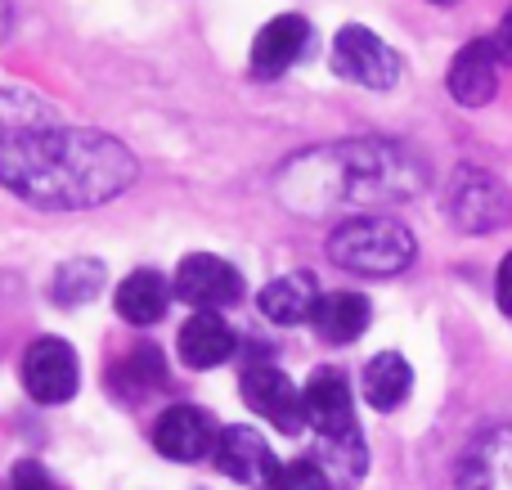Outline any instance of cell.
<instances>
[{
    "label": "cell",
    "instance_id": "1",
    "mask_svg": "<svg viewBox=\"0 0 512 490\" xmlns=\"http://www.w3.org/2000/svg\"><path fill=\"white\" fill-rule=\"evenodd\" d=\"M140 162L122 140L86 126L0 117V185L45 212L113 203L135 185Z\"/></svg>",
    "mask_w": 512,
    "mask_h": 490
},
{
    "label": "cell",
    "instance_id": "2",
    "mask_svg": "<svg viewBox=\"0 0 512 490\" xmlns=\"http://www.w3.org/2000/svg\"><path fill=\"white\" fill-rule=\"evenodd\" d=\"M279 198L301 216L324 212H378L409 203L427 189V162L396 140H342L306 149L279 167Z\"/></svg>",
    "mask_w": 512,
    "mask_h": 490
},
{
    "label": "cell",
    "instance_id": "3",
    "mask_svg": "<svg viewBox=\"0 0 512 490\" xmlns=\"http://www.w3.org/2000/svg\"><path fill=\"white\" fill-rule=\"evenodd\" d=\"M328 257L342 270H351V275L391 279L414 266L418 239L409 234V225L391 221V216H351V221L333 225V234H328Z\"/></svg>",
    "mask_w": 512,
    "mask_h": 490
},
{
    "label": "cell",
    "instance_id": "4",
    "mask_svg": "<svg viewBox=\"0 0 512 490\" xmlns=\"http://www.w3.org/2000/svg\"><path fill=\"white\" fill-rule=\"evenodd\" d=\"M445 216L463 234H495L512 221V189L486 167H459L445 185Z\"/></svg>",
    "mask_w": 512,
    "mask_h": 490
},
{
    "label": "cell",
    "instance_id": "5",
    "mask_svg": "<svg viewBox=\"0 0 512 490\" xmlns=\"http://www.w3.org/2000/svg\"><path fill=\"white\" fill-rule=\"evenodd\" d=\"M333 72L342 81H355L364 90H391L400 81V54L378 32L351 23L333 41Z\"/></svg>",
    "mask_w": 512,
    "mask_h": 490
},
{
    "label": "cell",
    "instance_id": "6",
    "mask_svg": "<svg viewBox=\"0 0 512 490\" xmlns=\"http://www.w3.org/2000/svg\"><path fill=\"white\" fill-rule=\"evenodd\" d=\"M171 297L185 302V306H194V311H221V306H234L243 297V275L225 257L189 252V257L176 266Z\"/></svg>",
    "mask_w": 512,
    "mask_h": 490
},
{
    "label": "cell",
    "instance_id": "7",
    "mask_svg": "<svg viewBox=\"0 0 512 490\" xmlns=\"http://www.w3.org/2000/svg\"><path fill=\"white\" fill-rule=\"evenodd\" d=\"M81 365L63 338H36L23 356V392L36 405H63L77 396Z\"/></svg>",
    "mask_w": 512,
    "mask_h": 490
},
{
    "label": "cell",
    "instance_id": "8",
    "mask_svg": "<svg viewBox=\"0 0 512 490\" xmlns=\"http://www.w3.org/2000/svg\"><path fill=\"white\" fill-rule=\"evenodd\" d=\"M212 464L221 468L230 482L252 486V490H274V477H279V459L265 446L261 432L252 428H221L212 441Z\"/></svg>",
    "mask_w": 512,
    "mask_h": 490
},
{
    "label": "cell",
    "instance_id": "9",
    "mask_svg": "<svg viewBox=\"0 0 512 490\" xmlns=\"http://www.w3.org/2000/svg\"><path fill=\"white\" fill-rule=\"evenodd\" d=\"M459 490H512V423L477 432L454 468Z\"/></svg>",
    "mask_w": 512,
    "mask_h": 490
},
{
    "label": "cell",
    "instance_id": "10",
    "mask_svg": "<svg viewBox=\"0 0 512 490\" xmlns=\"http://www.w3.org/2000/svg\"><path fill=\"white\" fill-rule=\"evenodd\" d=\"M239 387H243V401H248L265 423H274L279 432H301V423H306L301 392L292 387V378L283 374L279 365H265V360L261 365H248Z\"/></svg>",
    "mask_w": 512,
    "mask_h": 490
},
{
    "label": "cell",
    "instance_id": "11",
    "mask_svg": "<svg viewBox=\"0 0 512 490\" xmlns=\"http://www.w3.org/2000/svg\"><path fill=\"white\" fill-rule=\"evenodd\" d=\"M301 410H306V423L319 437H351V432H360L351 383L337 369H315L310 374L306 392H301Z\"/></svg>",
    "mask_w": 512,
    "mask_h": 490
},
{
    "label": "cell",
    "instance_id": "12",
    "mask_svg": "<svg viewBox=\"0 0 512 490\" xmlns=\"http://www.w3.org/2000/svg\"><path fill=\"white\" fill-rule=\"evenodd\" d=\"M212 441L216 428L198 405H167L153 423V450L176 464H198L203 455H212Z\"/></svg>",
    "mask_w": 512,
    "mask_h": 490
},
{
    "label": "cell",
    "instance_id": "13",
    "mask_svg": "<svg viewBox=\"0 0 512 490\" xmlns=\"http://www.w3.org/2000/svg\"><path fill=\"white\" fill-rule=\"evenodd\" d=\"M445 86H450V95L459 99L463 108H481L495 99L499 90V54H495V41H486V36H477V41H468L459 54H454L450 63V77H445Z\"/></svg>",
    "mask_w": 512,
    "mask_h": 490
},
{
    "label": "cell",
    "instance_id": "14",
    "mask_svg": "<svg viewBox=\"0 0 512 490\" xmlns=\"http://www.w3.org/2000/svg\"><path fill=\"white\" fill-rule=\"evenodd\" d=\"M306 45H310V23L301 14L270 18V23L256 32V41H252V72L256 77H265V81L283 77V72L306 54Z\"/></svg>",
    "mask_w": 512,
    "mask_h": 490
},
{
    "label": "cell",
    "instance_id": "15",
    "mask_svg": "<svg viewBox=\"0 0 512 490\" xmlns=\"http://www.w3.org/2000/svg\"><path fill=\"white\" fill-rule=\"evenodd\" d=\"M180 360L189 369H216L239 351V338L234 329L221 320V311H194L185 324H180Z\"/></svg>",
    "mask_w": 512,
    "mask_h": 490
},
{
    "label": "cell",
    "instance_id": "16",
    "mask_svg": "<svg viewBox=\"0 0 512 490\" xmlns=\"http://www.w3.org/2000/svg\"><path fill=\"white\" fill-rule=\"evenodd\" d=\"M319 284L310 270H292V275H279L270 279V284L261 288V297H256V306H261V315L270 324H306L315 320V306H319Z\"/></svg>",
    "mask_w": 512,
    "mask_h": 490
},
{
    "label": "cell",
    "instance_id": "17",
    "mask_svg": "<svg viewBox=\"0 0 512 490\" xmlns=\"http://www.w3.org/2000/svg\"><path fill=\"white\" fill-rule=\"evenodd\" d=\"M113 306H117V315H122L126 324H135V329H149V324H158L162 315H167L171 284L158 275V270H131V275L117 284Z\"/></svg>",
    "mask_w": 512,
    "mask_h": 490
},
{
    "label": "cell",
    "instance_id": "18",
    "mask_svg": "<svg viewBox=\"0 0 512 490\" xmlns=\"http://www.w3.org/2000/svg\"><path fill=\"white\" fill-rule=\"evenodd\" d=\"M409 387H414V369H409V360L400 351H382V356H373L364 365V401L373 410L387 414L396 405H405Z\"/></svg>",
    "mask_w": 512,
    "mask_h": 490
},
{
    "label": "cell",
    "instance_id": "19",
    "mask_svg": "<svg viewBox=\"0 0 512 490\" xmlns=\"http://www.w3.org/2000/svg\"><path fill=\"white\" fill-rule=\"evenodd\" d=\"M315 333L324 342H337V347H346V342H355L364 329H369V302H364L360 293H328L319 297L315 306Z\"/></svg>",
    "mask_w": 512,
    "mask_h": 490
},
{
    "label": "cell",
    "instance_id": "20",
    "mask_svg": "<svg viewBox=\"0 0 512 490\" xmlns=\"http://www.w3.org/2000/svg\"><path fill=\"white\" fill-rule=\"evenodd\" d=\"M310 459L324 468L333 490H355L364 468H369V450H364L360 432H351V437H319V450Z\"/></svg>",
    "mask_w": 512,
    "mask_h": 490
},
{
    "label": "cell",
    "instance_id": "21",
    "mask_svg": "<svg viewBox=\"0 0 512 490\" xmlns=\"http://www.w3.org/2000/svg\"><path fill=\"white\" fill-rule=\"evenodd\" d=\"M104 275H108L104 261H95V257L63 261V266L54 270L50 293H54V302H59V306H86V302H95V297H99Z\"/></svg>",
    "mask_w": 512,
    "mask_h": 490
},
{
    "label": "cell",
    "instance_id": "22",
    "mask_svg": "<svg viewBox=\"0 0 512 490\" xmlns=\"http://www.w3.org/2000/svg\"><path fill=\"white\" fill-rule=\"evenodd\" d=\"M274 490H333V482H328L324 468L306 455V459H292V464H279Z\"/></svg>",
    "mask_w": 512,
    "mask_h": 490
},
{
    "label": "cell",
    "instance_id": "23",
    "mask_svg": "<svg viewBox=\"0 0 512 490\" xmlns=\"http://www.w3.org/2000/svg\"><path fill=\"white\" fill-rule=\"evenodd\" d=\"M9 490H59V486H54V477L45 473V464H36V459H23V464H14Z\"/></svg>",
    "mask_w": 512,
    "mask_h": 490
},
{
    "label": "cell",
    "instance_id": "24",
    "mask_svg": "<svg viewBox=\"0 0 512 490\" xmlns=\"http://www.w3.org/2000/svg\"><path fill=\"white\" fill-rule=\"evenodd\" d=\"M495 297L504 306V315H512V252L499 261V279H495Z\"/></svg>",
    "mask_w": 512,
    "mask_h": 490
},
{
    "label": "cell",
    "instance_id": "25",
    "mask_svg": "<svg viewBox=\"0 0 512 490\" xmlns=\"http://www.w3.org/2000/svg\"><path fill=\"white\" fill-rule=\"evenodd\" d=\"M495 41V54H499V63H512V9L504 14V23H499V32L490 36Z\"/></svg>",
    "mask_w": 512,
    "mask_h": 490
},
{
    "label": "cell",
    "instance_id": "26",
    "mask_svg": "<svg viewBox=\"0 0 512 490\" xmlns=\"http://www.w3.org/2000/svg\"><path fill=\"white\" fill-rule=\"evenodd\" d=\"M9 36V0H0V41Z\"/></svg>",
    "mask_w": 512,
    "mask_h": 490
},
{
    "label": "cell",
    "instance_id": "27",
    "mask_svg": "<svg viewBox=\"0 0 512 490\" xmlns=\"http://www.w3.org/2000/svg\"><path fill=\"white\" fill-rule=\"evenodd\" d=\"M432 5H445V0H432Z\"/></svg>",
    "mask_w": 512,
    "mask_h": 490
}]
</instances>
